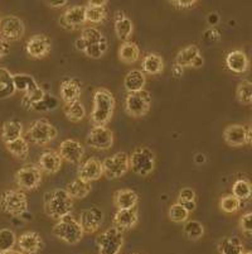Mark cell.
Wrapping results in <instances>:
<instances>
[{"label": "cell", "mask_w": 252, "mask_h": 254, "mask_svg": "<svg viewBox=\"0 0 252 254\" xmlns=\"http://www.w3.org/2000/svg\"><path fill=\"white\" fill-rule=\"evenodd\" d=\"M115 112V98L107 89H97L94 92V109L91 113V123L94 127H106L112 119Z\"/></svg>", "instance_id": "obj_1"}, {"label": "cell", "mask_w": 252, "mask_h": 254, "mask_svg": "<svg viewBox=\"0 0 252 254\" xmlns=\"http://www.w3.org/2000/svg\"><path fill=\"white\" fill-rule=\"evenodd\" d=\"M45 212L46 215L54 220H61L71 215L73 209V200L66 193V191L57 190L48 191L45 193Z\"/></svg>", "instance_id": "obj_2"}, {"label": "cell", "mask_w": 252, "mask_h": 254, "mask_svg": "<svg viewBox=\"0 0 252 254\" xmlns=\"http://www.w3.org/2000/svg\"><path fill=\"white\" fill-rule=\"evenodd\" d=\"M129 168L140 177H148L155 168V154L148 147H138L129 156Z\"/></svg>", "instance_id": "obj_3"}, {"label": "cell", "mask_w": 252, "mask_h": 254, "mask_svg": "<svg viewBox=\"0 0 252 254\" xmlns=\"http://www.w3.org/2000/svg\"><path fill=\"white\" fill-rule=\"evenodd\" d=\"M52 233L57 239L69 246L80 243L85 234L77 219L72 218L71 215L57 221V224L53 226Z\"/></svg>", "instance_id": "obj_4"}, {"label": "cell", "mask_w": 252, "mask_h": 254, "mask_svg": "<svg viewBox=\"0 0 252 254\" xmlns=\"http://www.w3.org/2000/svg\"><path fill=\"white\" fill-rule=\"evenodd\" d=\"M58 135V130L47 119L34 120L29 126L27 133H25V139L33 144L45 147L48 143L54 140Z\"/></svg>", "instance_id": "obj_5"}, {"label": "cell", "mask_w": 252, "mask_h": 254, "mask_svg": "<svg viewBox=\"0 0 252 254\" xmlns=\"http://www.w3.org/2000/svg\"><path fill=\"white\" fill-rule=\"evenodd\" d=\"M0 207L11 216H23L28 211V197L20 190L4 191L0 196Z\"/></svg>", "instance_id": "obj_6"}, {"label": "cell", "mask_w": 252, "mask_h": 254, "mask_svg": "<svg viewBox=\"0 0 252 254\" xmlns=\"http://www.w3.org/2000/svg\"><path fill=\"white\" fill-rule=\"evenodd\" d=\"M151 95L147 90L128 94L125 99V112L133 118H143L150 112Z\"/></svg>", "instance_id": "obj_7"}, {"label": "cell", "mask_w": 252, "mask_h": 254, "mask_svg": "<svg viewBox=\"0 0 252 254\" xmlns=\"http://www.w3.org/2000/svg\"><path fill=\"white\" fill-rule=\"evenodd\" d=\"M15 184L20 191H34L41 186L43 181V172L36 165H25L14 175Z\"/></svg>", "instance_id": "obj_8"}, {"label": "cell", "mask_w": 252, "mask_h": 254, "mask_svg": "<svg viewBox=\"0 0 252 254\" xmlns=\"http://www.w3.org/2000/svg\"><path fill=\"white\" fill-rule=\"evenodd\" d=\"M129 170V154L126 152H117L102 161L103 176L108 180L121 179Z\"/></svg>", "instance_id": "obj_9"}, {"label": "cell", "mask_w": 252, "mask_h": 254, "mask_svg": "<svg viewBox=\"0 0 252 254\" xmlns=\"http://www.w3.org/2000/svg\"><path fill=\"white\" fill-rule=\"evenodd\" d=\"M124 246V233L115 226L108 228L97 239L99 254H119Z\"/></svg>", "instance_id": "obj_10"}, {"label": "cell", "mask_w": 252, "mask_h": 254, "mask_svg": "<svg viewBox=\"0 0 252 254\" xmlns=\"http://www.w3.org/2000/svg\"><path fill=\"white\" fill-rule=\"evenodd\" d=\"M25 33V25L17 15H6L0 18V38L6 42L19 41Z\"/></svg>", "instance_id": "obj_11"}, {"label": "cell", "mask_w": 252, "mask_h": 254, "mask_svg": "<svg viewBox=\"0 0 252 254\" xmlns=\"http://www.w3.org/2000/svg\"><path fill=\"white\" fill-rule=\"evenodd\" d=\"M223 139L230 147H242L252 143L251 128L241 124H230L223 130Z\"/></svg>", "instance_id": "obj_12"}, {"label": "cell", "mask_w": 252, "mask_h": 254, "mask_svg": "<svg viewBox=\"0 0 252 254\" xmlns=\"http://www.w3.org/2000/svg\"><path fill=\"white\" fill-rule=\"evenodd\" d=\"M86 144L97 151H107L114 145V133L106 127H94L87 134Z\"/></svg>", "instance_id": "obj_13"}, {"label": "cell", "mask_w": 252, "mask_h": 254, "mask_svg": "<svg viewBox=\"0 0 252 254\" xmlns=\"http://www.w3.org/2000/svg\"><path fill=\"white\" fill-rule=\"evenodd\" d=\"M103 218H105V214H103L102 210L94 206L90 207V209L83 210L81 212L78 223H80L83 233L94 234V233H96L101 228V225L103 223Z\"/></svg>", "instance_id": "obj_14"}, {"label": "cell", "mask_w": 252, "mask_h": 254, "mask_svg": "<svg viewBox=\"0 0 252 254\" xmlns=\"http://www.w3.org/2000/svg\"><path fill=\"white\" fill-rule=\"evenodd\" d=\"M52 50V43L46 34H34L27 41L25 51L28 56L34 60L45 59Z\"/></svg>", "instance_id": "obj_15"}, {"label": "cell", "mask_w": 252, "mask_h": 254, "mask_svg": "<svg viewBox=\"0 0 252 254\" xmlns=\"http://www.w3.org/2000/svg\"><path fill=\"white\" fill-rule=\"evenodd\" d=\"M85 6L75 5L67 9L59 18V25L66 31H76L86 24Z\"/></svg>", "instance_id": "obj_16"}, {"label": "cell", "mask_w": 252, "mask_h": 254, "mask_svg": "<svg viewBox=\"0 0 252 254\" xmlns=\"http://www.w3.org/2000/svg\"><path fill=\"white\" fill-rule=\"evenodd\" d=\"M58 154L66 162L81 165L85 157V147L76 139H66L59 144Z\"/></svg>", "instance_id": "obj_17"}, {"label": "cell", "mask_w": 252, "mask_h": 254, "mask_svg": "<svg viewBox=\"0 0 252 254\" xmlns=\"http://www.w3.org/2000/svg\"><path fill=\"white\" fill-rule=\"evenodd\" d=\"M174 64H179L180 67H193L200 68L204 64L200 48L196 45H189L186 48L180 50L175 57Z\"/></svg>", "instance_id": "obj_18"}, {"label": "cell", "mask_w": 252, "mask_h": 254, "mask_svg": "<svg viewBox=\"0 0 252 254\" xmlns=\"http://www.w3.org/2000/svg\"><path fill=\"white\" fill-rule=\"evenodd\" d=\"M77 175L78 179L82 180V181L90 182V184L94 181H97V180H100L103 176L102 162H101L100 159L94 158V157L87 158L85 162H82L80 165Z\"/></svg>", "instance_id": "obj_19"}, {"label": "cell", "mask_w": 252, "mask_h": 254, "mask_svg": "<svg viewBox=\"0 0 252 254\" xmlns=\"http://www.w3.org/2000/svg\"><path fill=\"white\" fill-rule=\"evenodd\" d=\"M81 94H82V84L77 78H66L59 85V95L64 104L80 101Z\"/></svg>", "instance_id": "obj_20"}, {"label": "cell", "mask_w": 252, "mask_h": 254, "mask_svg": "<svg viewBox=\"0 0 252 254\" xmlns=\"http://www.w3.org/2000/svg\"><path fill=\"white\" fill-rule=\"evenodd\" d=\"M139 221V210L138 206L133 207L129 210H117L116 214L114 215L112 223H114L115 228L121 230L122 233L125 230L133 229L134 226L138 224Z\"/></svg>", "instance_id": "obj_21"}, {"label": "cell", "mask_w": 252, "mask_h": 254, "mask_svg": "<svg viewBox=\"0 0 252 254\" xmlns=\"http://www.w3.org/2000/svg\"><path fill=\"white\" fill-rule=\"evenodd\" d=\"M114 25L116 37L120 41H122V43L130 41L134 32V23L128 15L125 14L124 11L117 10L116 13H115Z\"/></svg>", "instance_id": "obj_22"}, {"label": "cell", "mask_w": 252, "mask_h": 254, "mask_svg": "<svg viewBox=\"0 0 252 254\" xmlns=\"http://www.w3.org/2000/svg\"><path fill=\"white\" fill-rule=\"evenodd\" d=\"M17 246L24 254H36L41 251L43 242L42 237L37 232H25L17 238Z\"/></svg>", "instance_id": "obj_23"}, {"label": "cell", "mask_w": 252, "mask_h": 254, "mask_svg": "<svg viewBox=\"0 0 252 254\" xmlns=\"http://www.w3.org/2000/svg\"><path fill=\"white\" fill-rule=\"evenodd\" d=\"M63 165V159L58 154V152L54 151H45L41 154L38 161V167L42 172L48 173V175H54L61 170Z\"/></svg>", "instance_id": "obj_24"}, {"label": "cell", "mask_w": 252, "mask_h": 254, "mask_svg": "<svg viewBox=\"0 0 252 254\" xmlns=\"http://www.w3.org/2000/svg\"><path fill=\"white\" fill-rule=\"evenodd\" d=\"M226 66L235 73H245L250 67L249 57L244 51H232L226 56Z\"/></svg>", "instance_id": "obj_25"}, {"label": "cell", "mask_w": 252, "mask_h": 254, "mask_svg": "<svg viewBox=\"0 0 252 254\" xmlns=\"http://www.w3.org/2000/svg\"><path fill=\"white\" fill-rule=\"evenodd\" d=\"M75 47L76 50L80 51V52L85 53L87 57L92 60H99L106 53L108 48V42L107 41H103V42H99V43H85L83 42V39L77 38L75 42Z\"/></svg>", "instance_id": "obj_26"}, {"label": "cell", "mask_w": 252, "mask_h": 254, "mask_svg": "<svg viewBox=\"0 0 252 254\" xmlns=\"http://www.w3.org/2000/svg\"><path fill=\"white\" fill-rule=\"evenodd\" d=\"M138 201V193L130 189H122V190L115 191L114 193V205L117 210L133 209V207H136Z\"/></svg>", "instance_id": "obj_27"}, {"label": "cell", "mask_w": 252, "mask_h": 254, "mask_svg": "<svg viewBox=\"0 0 252 254\" xmlns=\"http://www.w3.org/2000/svg\"><path fill=\"white\" fill-rule=\"evenodd\" d=\"M67 195L72 200H82V198L87 197L92 191V185L90 182L82 181L77 177L73 181L68 182L64 189Z\"/></svg>", "instance_id": "obj_28"}, {"label": "cell", "mask_w": 252, "mask_h": 254, "mask_svg": "<svg viewBox=\"0 0 252 254\" xmlns=\"http://www.w3.org/2000/svg\"><path fill=\"white\" fill-rule=\"evenodd\" d=\"M145 85H147V75L142 70H131L124 78V87L128 94L142 91L144 90Z\"/></svg>", "instance_id": "obj_29"}, {"label": "cell", "mask_w": 252, "mask_h": 254, "mask_svg": "<svg viewBox=\"0 0 252 254\" xmlns=\"http://www.w3.org/2000/svg\"><path fill=\"white\" fill-rule=\"evenodd\" d=\"M142 71L145 75H159L164 71V60L158 53H148L142 61Z\"/></svg>", "instance_id": "obj_30"}, {"label": "cell", "mask_w": 252, "mask_h": 254, "mask_svg": "<svg viewBox=\"0 0 252 254\" xmlns=\"http://www.w3.org/2000/svg\"><path fill=\"white\" fill-rule=\"evenodd\" d=\"M117 56H119V60L122 64H133L140 59V48L135 42L128 41V42H124L120 46Z\"/></svg>", "instance_id": "obj_31"}, {"label": "cell", "mask_w": 252, "mask_h": 254, "mask_svg": "<svg viewBox=\"0 0 252 254\" xmlns=\"http://www.w3.org/2000/svg\"><path fill=\"white\" fill-rule=\"evenodd\" d=\"M219 254H244L245 247L241 239L237 237L222 238L217 244Z\"/></svg>", "instance_id": "obj_32"}, {"label": "cell", "mask_w": 252, "mask_h": 254, "mask_svg": "<svg viewBox=\"0 0 252 254\" xmlns=\"http://www.w3.org/2000/svg\"><path fill=\"white\" fill-rule=\"evenodd\" d=\"M23 137V124L19 120H8L1 127V140L10 143Z\"/></svg>", "instance_id": "obj_33"}, {"label": "cell", "mask_w": 252, "mask_h": 254, "mask_svg": "<svg viewBox=\"0 0 252 254\" xmlns=\"http://www.w3.org/2000/svg\"><path fill=\"white\" fill-rule=\"evenodd\" d=\"M63 113L71 123H80L86 117V108L81 101H75L71 104H64Z\"/></svg>", "instance_id": "obj_34"}, {"label": "cell", "mask_w": 252, "mask_h": 254, "mask_svg": "<svg viewBox=\"0 0 252 254\" xmlns=\"http://www.w3.org/2000/svg\"><path fill=\"white\" fill-rule=\"evenodd\" d=\"M15 94L13 82V75L10 71L0 67V99H8Z\"/></svg>", "instance_id": "obj_35"}, {"label": "cell", "mask_w": 252, "mask_h": 254, "mask_svg": "<svg viewBox=\"0 0 252 254\" xmlns=\"http://www.w3.org/2000/svg\"><path fill=\"white\" fill-rule=\"evenodd\" d=\"M13 82L15 91H23L24 94L33 91L37 87H39L33 76L27 75V73H15V75H13Z\"/></svg>", "instance_id": "obj_36"}, {"label": "cell", "mask_w": 252, "mask_h": 254, "mask_svg": "<svg viewBox=\"0 0 252 254\" xmlns=\"http://www.w3.org/2000/svg\"><path fill=\"white\" fill-rule=\"evenodd\" d=\"M85 15H86V22L100 24L107 17V9L103 5H94L89 3L87 6H85Z\"/></svg>", "instance_id": "obj_37"}, {"label": "cell", "mask_w": 252, "mask_h": 254, "mask_svg": "<svg viewBox=\"0 0 252 254\" xmlns=\"http://www.w3.org/2000/svg\"><path fill=\"white\" fill-rule=\"evenodd\" d=\"M196 198H197L196 191L191 189V187H184L178 193L177 204L182 205L188 212H192L197 207V200Z\"/></svg>", "instance_id": "obj_38"}, {"label": "cell", "mask_w": 252, "mask_h": 254, "mask_svg": "<svg viewBox=\"0 0 252 254\" xmlns=\"http://www.w3.org/2000/svg\"><path fill=\"white\" fill-rule=\"evenodd\" d=\"M5 147L6 149H8L9 153H10L11 156L15 157V158H28V154H29V142H28L24 137L19 138V139L17 140H13V142L10 143H6Z\"/></svg>", "instance_id": "obj_39"}, {"label": "cell", "mask_w": 252, "mask_h": 254, "mask_svg": "<svg viewBox=\"0 0 252 254\" xmlns=\"http://www.w3.org/2000/svg\"><path fill=\"white\" fill-rule=\"evenodd\" d=\"M184 237L191 242H198L204 235V226L197 220H187L183 228Z\"/></svg>", "instance_id": "obj_40"}, {"label": "cell", "mask_w": 252, "mask_h": 254, "mask_svg": "<svg viewBox=\"0 0 252 254\" xmlns=\"http://www.w3.org/2000/svg\"><path fill=\"white\" fill-rule=\"evenodd\" d=\"M252 186L249 180L240 179L233 184L232 186V195L236 198H239L240 201H247L251 197Z\"/></svg>", "instance_id": "obj_41"}, {"label": "cell", "mask_w": 252, "mask_h": 254, "mask_svg": "<svg viewBox=\"0 0 252 254\" xmlns=\"http://www.w3.org/2000/svg\"><path fill=\"white\" fill-rule=\"evenodd\" d=\"M236 98L242 105L252 104V84L249 80H242L236 87Z\"/></svg>", "instance_id": "obj_42"}, {"label": "cell", "mask_w": 252, "mask_h": 254, "mask_svg": "<svg viewBox=\"0 0 252 254\" xmlns=\"http://www.w3.org/2000/svg\"><path fill=\"white\" fill-rule=\"evenodd\" d=\"M242 206V202L239 198H236L232 193L223 195L219 198V209L226 214H235L239 211Z\"/></svg>", "instance_id": "obj_43"}, {"label": "cell", "mask_w": 252, "mask_h": 254, "mask_svg": "<svg viewBox=\"0 0 252 254\" xmlns=\"http://www.w3.org/2000/svg\"><path fill=\"white\" fill-rule=\"evenodd\" d=\"M45 95H46V91L42 89L41 86L37 87L36 90H33V91L31 92H25L22 98L23 108L27 110H32V108H33L36 104H38L39 101L43 100Z\"/></svg>", "instance_id": "obj_44"}, {"label": "cell", "mask_w": 252, "mask_h": 254, "mask_svg": "<svg viewBox=\"0 0 252 254\" xmlns=\"http://www.w3.org/2000/svg\"><path fill=\"white\" fill-rule=\"evenodd\" d=\"M17 244V235L10 229L0 230V252H8L14 249Z\"/></svg>", "instance_id": "obj_45"}, {"label": "cell", "mask_w": 252, "mask_h": 254, "mask_svg": "<svg viewBox=\"0 0 252 254\" xmlns=\"http://www.w3.org/2000/svg\"><path fill=\"white\" fill-rule=\"evenodd\" d=\"M58 105H59L58 99L54 98L53 95H50V94H46L43 100L39 101L38 104H36V105L32 108V110L38 113H47V112H50V110L57 109Z\"/></svg>", "instance_id": "obj_46"}, {"label": "cell", "mask_w": 252, "mask_h": 254, "mask_svg": "<svg viewBox=\"0 0 252 254\" xmlns=\"http://www.w3.org/2000/svg\"><path fill=\"white\" fill-rule=\"evenodd\" d=\"M168 218L175 224H182L186 223L189 218V212L184 209L182 205L179 204H173L172 206L169 207V211H168Z\"/></svg>", "instance_id": "obj_47"}, {"label": "cell", "mask_w": 252, "mask_h": 254, "mask_svg": "<svg viewBox=\"0 0 252 254\" xmlns=\"http://www.w3.org/2000/svg\"><path fill=\"white\" fill-rule=\"evenodd\" d=\"M81 39H83L85 43H99L103 42V41H107L106 37L101 33V31H99L97 28H94V27H89V28H83L82 32H81Z\"/></svg>", "instance_id": "obj_48"}, {"label": "cell", "mask_w": 252, "mask_h": 254, "mask_svg": "<svg viewBox=\"0 0 252 254\" xmlns=\"http://www.w3.org/2000/svg\"><path fill=\"white\" fill-rule=\"evenodd\" d=\"M251 220H252V214L251 212H246L240 218V228H241V232L247 239L251 238L252 234V228H251Z\"/></svg>", "instance_id": "obj_49"}, {"label": "cell", "mask_w": 252, "mask_h": 254, "mask_svg": "<svg viewBox=\"0 0 252 254\" xmlns=\"http://www.w3.org/2000/svg\"><path fill=\"white\" fill-rule=\"evenodd\" d=\"M221 32L217 28H208L203 33V39L207 43H216L221 41Z\"/></svg>", "instance_id": "obj_50"}, {"label": "cell", "mask_w": 252, "mask_h": 254, "mask_svg": "<svg viewBox=\"0 0 252 254\" xmlns=\"http://www.w3.org/2000/svg\"><path fill=\"white\" fill-rule=\"evenodd\" d=\"M169 3L178 10H189L194 8L197 1L196 0H172Z\"/></svg>", "instance_id": "obj_51"}, {"label": "cell", "mask_w": 252, "mask_h": 254, "mask_svg": "<svg viewBox=\"0 0 252 254\" xmlns=\"http://www.w3.org/2000/svg\"><path fill=\"white\" fill-rule=\"evenodd\" d=\"M10 53V43L0 38V59L8 56Z\"/></svg>", "instance_id": "obj_52"}, {"label": "cell", "mask_w": 252, "mask_h": 254, "mask_svg": "<svg viewBox=\"0 0 252 254\" xmlns=\"http://www.w3.org/2000/svg\"><path fill=\"white\" fill-rule=\"evenodd\" d=\"M219 22V15L217 13H209L207 17V23L209 24V28H214Z\"/></svg>", "instance_id": "obj_53"}, {"label": "cell", "mask_w": 252, "mask_h": 254, "mask_svg": "<svg viewBox=\"0 0 252 254\" xmlns=\"http://www.w3.org/2000/svg\"><path fill=\"white\" fill-rule=\"evenodd\" d=\"M183 70H184V68H183V67H180L179 64H174V66H173V68H172L173 76H174L175 78L182 77V75H183Z\"/></svg>", "instance_id": "obj_54"}, {"label": "cell", "mask_w": 252, "mask_h": 254, "mask_svg": "<svg viewBox=\"0 0 252 254\" xmlns=\"http://www.w3.org/2000/svg\"><path fill=\"white\" fill-rule=\"evenodd\" d=\"M67 3H68L67 0H61V1H47V4L50 8H62V6L66 5Z\"/></svg>", "instance_id": "obj_55"}, {"label": "cell", "mask_w": 252, "mask_h": 254, "mask_svg": "<svg viewBox=\"0 0 252 254\" xmlns=\"http://www.w3.org/2000/svg\"><path fill=\"white\" fill-rule=\"evenodd\" d=\"M89 3L94 4V5H103V6H106V4H107V0H91V1H89Z\"/></svg>", "instance_id": "obj_56"}, {"label": "cell", "mask_w": 252, "mask_h": 254, "mask_svg": "<svg viewBox=\"0 0 252 254\" xmlns=\"http://www.w3.org/2000/svg\"><path fill=\"white\" fill-rule=\"evenodd\" d=\"M0 254H24V253H22L20 251H15V249H11V251H8V252H0Z\"/></svg>", "instance_id": "obj_57"}, {"label": "cell", "mask_w": 252, "mask_h": 254, "mask_svg": "<svg viewBox=\"0 0 252 254\" xmlns=\"http://www.w3.org/2000/svg\"><path fill=\"white\" fill-rule=\"evenodd\" d=\"M244 254H252V253H251V252H250V251H247V252H245Z\"/></svg>", "instance_id": "obj_58"}, {"label": "cell", "mask_w": 252, "mask_h": 254, "mask_svg": "<svg viewBox=\"0 0 252 254\" xmlns=\"http://www.w3.org/2000/svg\"><path fill=\"white\" fill-rule=\"evenodd\" d=\"M133 254H139V253H133Z\"/></svg>", "instance_id": "obj_59"}]
</instances>
